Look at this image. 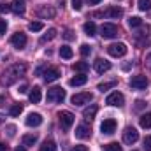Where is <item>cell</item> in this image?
Segmentation results:
<instances>
[{
	"mask_svg": "<svg viewBox=\"0 0 151 151\" xmlns=\"http://www.w3.org/2000/svg\"><path fill=\"white\" fill-rule=\"evenodd\" d=\"M25 70H27V67H25L23 63L11 65L7 70L2 72V76H0V84H2V86H11V84H14L21 76L25 74Z\"/></svg>",
	"mask_w": 151,
	"mask_h": 151,
	"instance_id": "obj_1",
	"label": "cell"
},
{
	"mask_svg": "<svg viewBox=\"0 0 151 151\" xmlns=\"http://www.w3.org/2000/svg\"><path fill=\"white\" fill-rule=\"evenodd\" d=\"M65 97H67V95H65V90H63V88H60V86H53V88L47 90L46 100L51 102V104H55V102H63Z\"/></svg>",
	"mask_w": 151,
	"mask_h": 151,
	"instance_id": "obj_2",
	"label": "cell"
},
{
	"mask_svg": "<svg viewBox=\"0 0 151 151\" xmlns=\"http://www.w3.org/2000/svg\"><path fill=\"white\" fill-rule=\"evenodd\" d=\"M127 51H128V47H127V44H123V42H114V44H111V46L107 47V53H109L111 56H114V58L125 56Z\"/></svg>",
	"mask_w": 151,
	"mask_h": 151,
	"instance_id": "obj_3",
	"label": "cell"
},
{
	"mask_svg": "<svg viewBox=\"0 0 151 151\" xmlns=\"http://www.w3.org/2000/svg\"><path fill=\"white\" fill-rule=\"evenodd\" d=\"M58 118H60V125H62L63 130H69L74 125V114L70 113V111H60Z\"/></svg>",
	"mask_w": 151,
	"mask_h": 151,
	"instance_id": "obj_4",
	"label": "cell"
},
{
	"mask_svg": "<svg viewBox=\"0 0 151 151\" xmlns=\"http://www.w3.org/2000/svg\"><path fill=\"white\" fill-rule=\"evenodd\" d=\"M139 141V132L134 127H127L123 132V142L125 144H135Z\"/></svg>",
	"mask_w": 151,
	"mask_h": 151,
	"instance_id": "obj_5",
	"label": "cell"
},
{
	"mask_svg": "<svg viewBox=\"0 0 151 151\" xmlns=\"http://www.w3.org/2000/svg\"><path fill=\"white\" fill-rule=\"evenodd\" d=\"M91 100H93V95H91L90 91L76 93V95H72V99H70V102H72L74 106H83V104H90Z\"/></svg>",
	"mask_w": 151,
	"mask_h": 151,
	"instance_id": "obj_6",
	"label": "cell"
},
{
	"mask_svg": "<svg viewBox=\"0 0 151 151\" xmlns=\"http://www.w3.org/2000/svg\"><path fill=\"white\" fill-rule=\"evenodd\" d=\"M106 104H109V106H113V107H123V106H125V97H123V93H119V91H113V93L106 99Z\"/></svg>",
	"mask_w": 151,
	"mask_h": 151,
	"instance_id": "obj_7",
	"label": "cell"
},
{
	"mask_svg": "<svg viewBox=\"0 0 151 151\" xmlns=\"http://www.w3.org/2000/svg\"><path fill=\"white\" fill-rule=\"evenodd\" d=\"M148 84H150V79L142 74L134 76V77L130 79V86H132L134 90H144V88H148Z\"/></svg>",
	"mask_w": 151,
	"mask_h": 151,
	"instance_id": "obj_8",
	"label": "cell"
},
{
	"mask_svg": "<svg viewBox=\"0 0 151 151\" xmlns=\"http://www.w3.org/2000/svg\"><path fill=\"white\" fill-rule=\"evenodd\" d=\"M100 35L104 39H113L118 35V27L114 23H104L100 27Z\"/></svg>",
	"mask_w": 151,
	"mask_h": 151,
	"instance_id": "obj_9",
	"label": "cell"
},
{
	"mask_svg": "<svg viewBox=\"0 0 151 151\" xmlns=\"http://www.w3.org/2000/svg\"><path fill=\"white\" fill-rule=\"evenodd\" d=\"M35 14H37L39 18H42V19H51V18H55L56 11L53 7H49V5H39L37 9H35Z\"/></svg>",
	"mask_w": 151,
	"mask_h": 151,
	"instance_id": "obj_10",
	"label": "cell"
},
{
	"mask_svg": "<svg viewBox=\"0 0 151 151\" xmlns=\"http://www.w3.org/2000/svg\"><path fill=\"white\" fill-rule=\"evenodd\" d=\"M93 16H106V18H113V19H118L123 16V9L121 7H107L104 12H95Z\"/></svg>",
	"mask_w": 151,
	"mask_h": 151,
	"instance_id": "obj_11",
	"label": "cell"
},
{
	"mask_svg": "<svg viewBox=\"0 0 151 151\" xmlns=\"http://www.w3.org/2000/svg\"><path fill=\"white\" fill-rule=\"evenodd\" d=\"M11 44L16 47V49H23L27 46V35L23 32H16L12 37H11Z\"/></svg>",
	"mask_w": 151,
	"mask_h": 151,
	"instance_id": "obj_12",
	"label": "cell"
},
{
	"mask_svg": "<svg viewBox=\"0 0 151 151\" xmlns=\"http://www.w3.org/2000/svg\"><path fill=\"white\" fill-rule=\"evenodd\" d=\"M100 130H102V134H107V135L114 134L116 132V119H113V118L104 119L102 125H100Z\"/></svg>",
	"mask_w": 151,
	"mask_h": 151,
	"instance_id": "obj_13",
	"label": "cell"
},
{
	"mask_svg": "<svg viewBox=\"0 0 151 151\" xmlns=\"http://www.w3.org/2000/svg\"><path fill=\"white\" fill-rule=\"evenodd\" d=\"M74 134H76L77 139H90V135H91V128H90L88 125H77Z\"/></svg>",
	"mask_w": 151,
	"mask_h": 151,
	"instance_id": "obj_14",
	"label": "cell"
},
{
	"mask_svg": "<svg viewBox=\"0 0 151 151\" xmlns=\"http://www.w3.org/2000/svg\"><path fill=\"white\" fill-rule=\"evenodd\" d=\"M60 76H62L60 69H56V67H49V69H46V72H44V79H46V83H53V81H56Z\"/></svg>",
	"mask_w": 151,
	"mask_h": 151,
	"instance_id": "obj_15",
	"label": "cell"
},
{
	"mask_svg": "<svg viewBox=\"0 0 151 151\" xmlns=\"http://www.w3.org/2000/svg\"><path fill=\"white\" fill-rule=\"evenodd\" d=\"M111 69V62H107V60H104V58H97L95 60V70L99 72V74H104V72H107Z\"/></svg>",
	"mask_w": 151,
	"mask_h": 151,
	"instance_id": "obj_16",
	"label": "cell"
},
{
	"mask_svg": "<svg viewBox=\"0 0 151 151\" xmlns=\"http://www.w3.org/2000/svg\"><path fill=\"white\" fill-rule=\"evenodd\" d=\"M25 123H27V127H39V125L42 123V116L39 113H30L27 116Z\"/></svg>",
	"mask_w": 151,
	"mask_h": 151,
	"instance_id": "obj_17",
	"label": "cell"
},
{
	"mask_svg": "<svg viewBox=\"0 0 151 151\" xmlns=\"http://www.w3.org/2000/svg\"><path fill=\"white\" fill-rule=\"evenodd\" d=\"M28 99H30V102H32V104H39V102H40V99H42V91H40V88H39V86H34V88L30 90Z\"/></svg>",
	"mask_w": 151,
	"mask_h": 151,
	"instance_id": "obj_18",
	"label": "cell"
},
{
	"mask_svg": "<svg viewBox=\"0 0 151 151\" xmlns=\"http://www.w3.org/2000/svg\"><path fill=\"white\" fill-rule=\"evenodd\" d=\"M25 9H27L25 0H12V4H11V11H14L16 14H25Z\"/></svg>",
	"mask_w": 151,
	"mask_h": 151,
	"instance_id": "obj_19",
	"label": "cell"
},
{
	"mask_svg": "<svg viewBox=\"0 0 151 151\" xmlns=\"http://www.w3.org/2000/svg\"><path fill=\"white\" fill-rule=\"evenodd\" d=\"M86 81H88L86 76L79 74V76H74V77L69 81V84H70V86H83V84H86Z\"/></svg>",
	"mask_w": 151,
	"mask_h": 151,
	"instance_id": "obj_20",
	"label": "cell"
},
{
	"mask_svg": "<svg viewBox=\"0 0 151 151\" xmlns=\"http://www.w3.org/2000/svg\"><path fill=\"white\" fill-rule=\"evenodd\" d=\"M83 30H84V34H86V35H90V37H91V35H95V34H97V25H95L93 21H86V23L83 25Z\"/></svg>",
	"mask_w": 151,
	"mask_h": 151,
	"instance_id": "obj_21",
	"label": "cell"
},
{
	"mask_svg": "<svg viewBox=\"0 0 151 151\" xmlns=\"http://www.w3.org/2000/svg\"><path fill=\"white\" fill-rule=\"evenodd\" d=\"M60 56H62V58H65V60H70V58L74 56L72 47H70V46H67V44H65V46H62V47H60Z\"/></svg>",
	"mask_w": 151,
	"mask_h": 151,
	"instance_id": "obj_22",
	"label": "cell"
},
{
	"mask_svg": "<svg viewBox=\"0 0 151 151\" xmlns=\"http://www.w3.org/2000/svg\"><path fill=\"white\" fill-rule=\"evenodd\" d=\"M23 146H34V144H37V135L35 134H27V135H23Z\"/></svg>",
	"mask_w": 151,
	"mask_h": 151,
	"instance_id": "obj_23",
	"label": "cell"
},
{
	"mask_svg": "<svg viewBox=\"0 0 151 151\" xmlns=\"http://www.w3.org/2000/svg\"><path fill=\"white\" fill-rule=\"evenodd\" d=\"M99 111V107L97 106H90V107H86L84 111H83V116H84V119H93L95 118V114Z\"/></svg>",
	"mask_w": 151,
	"mask_h": 151,
	"instance_id": "obj_24",
	"label": "cell"
},
{
	"mask_svg": "<svg viewBox=\"0 0 151 151\" xmlns=\"http://www.w3.org/2000/svg\"><path fill=\"white\" fill-rule=\"evenodd\" d=\"M116 84H118V81H114V79H113V81H106V83H99L97 90H100V91L104 93V91H107V90H111V88H114Z\"/></svg>",
	"mask_w": 151,
	"mask_h": 151,
	"instance_id": "obj_25",
	"label": "cell"
},
{
	"mask_svg": "<svg viewBox=\"0 0 151 151\" xmlns=\"http://www.w3.org/2000/svg\"><path fill=\"white\" fill-rule=\"evenodd\" d=\"M139 123L142 128H151V113H146L139 118Z\"/></svg>",
	"mask_w": 151,
	"mask_h": 151,
	"instance_id": "obj_26",
	"label": "cell"
},
{
	"mask_svg": "<svg viewBox=\"0 0 151 151\" xmlns=\"http://www.w3.org/2000/svg\"><path fill=\"white\" fill-rule=\"evenodd\" d=\"M55 37H56V30H55V28H49V30L40 37V44H44V42H47V40H53Z\"/></svg>",
	"mask_w": 151,
	"mask_h": 151,
	"instance_id": "obj_27",
	"label": "cell"
},
{
	"mask_svg": "<svg viewBox=\"0 0 151 151\" xmlns=\"http://www.w3.org/2000/svg\"><path fill=\"white\" fill-rule=\"evenodd\" d=\"M39 151H56V144L53 141H44L42 146L39 148Z\"/></svg>",
	"mask_w": 151,
	"mask_h": 151,
	"instance_id": "obj_28",
	"label": "cell"
},
{
	"mask_svg": "<svg viewBox=\"0 0 151 151\" xmlns=\"http://www.w3.org/2000/svg\"><path fill=\"white\" fill-rule=\"evenodd\" d=\"M74 69L77 70V72H81V74H84V72H86V70L90 69V65H88L86 62H77V63L74 65Z\"/></svg>",
	"mask_w": 151,
	"mask_h": 151,
	"instance_id": "obj_29",
	"label": "cell"
},
{
	"mask_svg": "<svg viewBox=\"0 0 151 151\" xmlns=\"http://www.w3.org/2000/svg\"><path fill=\"white\" fill-rule=\"evenodd\" d=\"M42 28H44V25H42L40 21H32V23L28 25V30H30V32H40Z\"/></svg>",
	"mask_w": 151,
	"mask_h": 151,
	"instance_id": "obj_30",
	"label": "cell"
},
{
	"mask_svg": "<svg viewBox=\"0 0 151 151\" xmlns=\"http://www.w3.org/2000/svg\"><path fill=\"white\" fill-rule=\"evenodd\" d=\"M137 5L141 11H150L151 9V0H137Z\"/></svg>",
	"mask_w": 151,
	"mask_h": 151,
	"instance_id": "obj_31",
	"label": "cell"
},
{
	"mask_svg": "<svg viewBox=\"0 0 151 151\" xmlns=\"http://www.w3.org/2000/svg\"><path fill=\"white\" fill-rule=\"evenodd\" d=\"M128 25H130L132 28H135V27H141V25H142V19H141L139 16H132V18L128 19Z\"/></svg>",
	"mask_w": 151,
	"mask_h": 151,
	"instance_id": "obj_32",
	"label": "cell"
},
{
	"mask_svg": "<svg viewBox=\"0 0 151 151\" xmlns=\"http://www.w3.org/2000/svg\"><path fill=\"white\" fill-rule=\"evenodd\" d=\"M104 151H121V146L118 142H109L104 146Z\"/></svg>",
	"mask_w": 151,
	"mask_h": 151,
	"instance_id": "obj_33",
	"label": "cell"
},
{
	"mask_svg": "<svg viewBox=\"0 0 151 151\" xmlns=\"http://www.w3.org/2000/svg\"><path fill=\"white\" fill-rule=\"evenodd\" d=\"M23 111V106L21 104H14L12 107H11V116H19Z\"/></svg>",
	"mask_w": 151,
	"mask_h": 151,
	"instance_id": "obj_34",
	"label": "cell"
},
{
	"mask_svg": "<svg viewBox=\"0 0 151 151\" xmlns=\"http://www.w3.org/2000/svg\"><path fill=\"white\" fill-rule=\"evenodd\" d=\"M79 51H81L83 56H88V55L91 53V47H90L88 44H81V49H79Z\"/></svg>",
	"mask_w": 151,
	"mask_h": 151,
	"instance_id": "obj_35",
	"label": "cell"
},
{
	"mask_svg": "<svg viewBox=\"0 0 151 151\" xmlns=\"http://www.w3.org/2000/svg\"><path fill=\"white\" fill-rule=\"evenodd\" d=\"M72 7H74V11H81V7H83V0H72Z\"/></svg>",
	"mask_w": 151,
	"mask_h": 151,
	"instance_id": "obj_36",
	"label": "cell"
},
{
	"mask_svg": "<svg viewBox=\"0 0 151 151\" xmlns=\"http://www.w3.org/2000/svg\"><path fill=\"white\" fill-rule=\"evenodd\" d=\"M7 30V21L5 19H0V35H4Z\"/></svg>",
	"mask_w": 151,
	"mask_h": 151,
	"instance_id": "obj_37",
	"label": "cell"
},
{
	"mask_svg": "<svg viewBox=\"0 0 151 151\" xmlns=\"http://www.w3.org/2000/svg\"><path fill=\"white\" fill-rule=\"evenodd\" d=\"M144 150L151 151V135H148V137L144 139Z\"/></svg>",
	"mask_w": 151,
	"mask_h": 151,
	"instance_id": "obj_38",
	"label": "cell"
},
{
	"mask_svg": "<svg viewBox=\"0 0 151 151\" xmlns=\"http://www.w3.org/2000/svg\"><path fill=\"white\" fill-rule=\"evenodd\" d=\"M144 107H146V102H144V100H137V102H135V109H137V111H141V109H144Z\"/></svg>",
	"mask_w": 151,
	"mask_h": 151,
	"instance_id": "obj_39",
	"label": "cell"
},
{
	"mask_svg": "<svg viewBox=\"0 0 151 151\" xmlns=\"http://www.w3.org/2000/svg\"><path fill=\"white\" fill-rule=\"evenodd\" d=\"M9 11H11V5H7V4H0V14L9 12Z\"/></svg>",
	"mask_w": 151,
	"mask_h": 151,
	"instance_id": "obj_40",
	"label": "cell"
},
{
	"mask_svg": "<svg viewBox=\"0 0 151 151\" xmlns=\"http://www.w3.org/2000/svg\"><path fill=\"white\" fill-rule=\"evenodd\" d=\"M7 134L12 137V135L16 134V127H14V125H7Z\"/></svg>",
	"mask_w": 151,
	"mask_h": 151,
	"instance_id": "obj_41",
	"label": "cell"
},
{
	"mask_svg": "<svg viewBox=\"0 0 151 151\" xmlns=\"http://www.w3.org/2000/svg\"><path fill=\"white\" fill-rule=\"evenodd\" d=\"M63 37L67 39V40H72V39H74V34H72L70 30H65V34H63Z\"/></svg>",
	"mask_w": 151,
	"mask_h": 151,
	"instance_id": "obj_42",
	"label": "cell"
},
{
	"mask_svg": "<svg viewBox=\"0 0 151 151\" xmlns=\"http://www.w3.org/2000/svg\"><path fill=\"white\" fill-rule=\"evenodd\" d=\"M70 151H88V148H86V146H81V144H79V146H74V148H72Z\"/></svg>",
	"mask_w": 151,
	"mask_h": 151,
	"instance_id": "obj_43",
	"label": "cell"
},
{
	"mask_svg": "<svg viewBox=\"0 0 151 151\" xmlns=\"http://www.w3.org/2000/svg\"><path fill=\"white\" fill-rule=\"evenodd\" d=\"M18 91H19V93H27V91H28V86H27V84H21Z\"/></svg>",
	"mask_w": 151,
	"mask_h": 151,
	"instance_id": "obj_44",
	"label": "cell"
},
{
	"mask_svg": "<svg viewBox=\"0 0 151 151\" xmlns=\"http://www.w3.org/2000/svg\"><path fill=\"white\" fill-rule=\"evenodd\" d=\"M100 2H102V0H88L90 5H97V4H100Z\"/></svg>",
	"mask_w": 151,
	"mask_h": 151,
	"instance_id": "obj_45",
	"label": "cell"
},
{
	"mask_svg": "<svg viewBox=\"0 0 151 151\" xmlns=\"http://www.w3.org/2000/svg\"><path fill=\"white\" fill-rule=\"evenodd\" d=\"M16 151H27V150H25V146H18V148H16Z\"/></svg>",
	"mask_w": 151,
	"mask_h": 151,
	"instance_id": "obj_46",
	"label": "cell"
},
{
	"mask_svg": "<svg viewBox=\"0 0 151 151\" xmlns=\"http://www.w3.org/2000/svg\"><path fill=\"white\" fill-rule=\"evenodd\" d=\"M4 150H7V146L5 144H0V151H4Z\"/></svg>",
	"mask_w": 151,
	"mask_h": 151,
	"instance_id": "obj_47",
	"label": "cell"
},
{
	"mask_svg": "<svg viewBox=\"0 0 151 151\" xmlns=\"http://www.w3.org/2000/svg\"><path fill=\"white\" fill-rule=\"evenodd\" d=\"M148 65H150V67H151V55H150V56H148Z\"/></svg>",
	"mask_w": 151,
	"mask_h": 151,
	"instance_id": "obj_48",
	"label": "cell"
},
{
	"mask_svg": "<svg viewBox=\"0 0 151 151\" xmlns=\"http://www.w3.org/2000/svg\"><path fill=\"white\" fill-rule=\"evenodd\" d=\"M0 121H4V116H2V114H0Z\"/></svg>",
	"mask_w": 151,
	"mask_h": 151,
	"instance_id": "obj_49",
	"label": "cell"
}]
</instances>
